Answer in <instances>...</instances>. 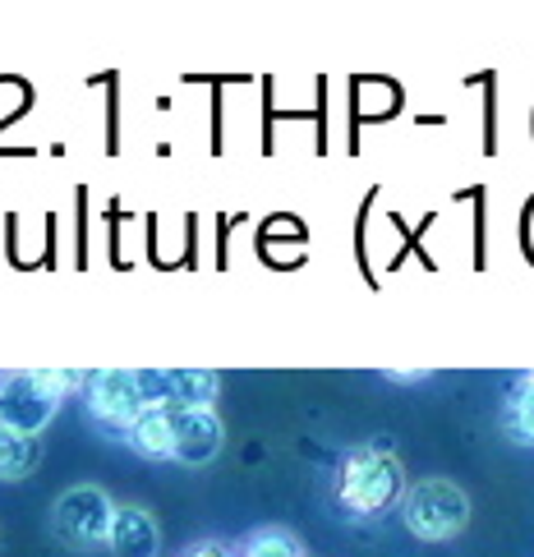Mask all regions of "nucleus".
Wrapping results in <instances>:
<instances>
[{
    "instance_id": "obj_1",
    "label": "nucleus",
    "mask_w": 534,
    "mask_h": 557,
    "mask_svg": "<svg viewBox=\"0 0 534 557\" xmlns=\"http://www.w3.org/2000/svg\"><path fill=\"white\" fill-rule=\"evenodd\" d=\"M88 387V373L78 369H18L0 377V429L42 433L70 392Z\"/></svg>"
},
{
    "instance_id": "obj_2",
    "label": "nucleus",
    "mask_w": 534,
    "mask_h": 557,
    "mask_svg": "<svg viewBox=\"0 0 534 557\" xmlns=\"http://www.w3.org/2000/svg\"><path fill=\"white\" fill-rule=\"evenodd\" d=\"M336 497L355 516H383L406 497V470L387 443L355 447L336 470Z\"/></svg>"
},
{
    "instance_id": "obj_3",
    "label": "nucleus",
    "mask_w": 534,
    "mask_h": 557,
    "mask_svg": "<svg viewBox=\"0 0 534 557\" xmlns=\"http://www.w3.org/2000/svg\"><path fill=\"white\" fill-rule=\"evenodd\" d=\"M401 521L414 540H429V544L457 540L470 525V497L451 480H420L401 497Z\"/></svg>"
},
{
    "instance_id": "obj_4",
    "label": "nucleus",
    "mask_w": 534,
    "mask_h": 557,
    "mask_svg": "<svg viewBox=\"0 0 534 557\" xmlns=\"http://www.w3.org/2000/svg\"><path fill=\"white\" fill-rule=\"evenodd\" d=\"M111 521H115V503L97 484L65 488L61 497H55V507H51L55 540L78 548V553L107 548L111 544Z\"/></svg>"
},
{
    "instance_id": "obj_5",
    "label": "nucleus",
    "mask_w": 534,
    "mask_h": 557,
    "mask_svg": "<svg viewBox=\"0 0 534 557\" xmlns=\"http://www.w3.org/2000/svg\"><path fill=\"white\" fill-rule=\"evenodd\" d=\"M88 410L97 424L107 429H121L129 433L144 414L152 410L148 396H144V383H138V369H102V373H88Z\"/></svg>"
},
{
    "instance_id": "obj_6",
    "label": "nucleus",
    "mask_w": 534,
    "mask_h": 557,
    "mask_svg": "<svg viewBox=\"0 0 534 557\" xmlns=\"http://www.w3.org/2000/svg\"><path fill=\"white\" fill-rule=\"evenodd\" d=\"M226 443V429L216 420V410H181L175 406V451L171 461L181 466H208Z\"/></svg>"
},
{
    "instance_id": "obj_7",
    "label": "nucleus",
    "mask_w": 534,
    "mask_h": 557,
    "mask_svg": "<svg viewBox=\"0 0 534 557\" xmlns=\"http://www.w3.org/2000/svg\"><path fill=\"white\" fill-rule=\"evenodd\" d=\"M115 557H157L162 553V530L144 507H115L111 521V544Z\"/></svg>"
},
{
    "instance_id": "obj_8",
    "label": "nucleus",
    "mask_w": 534,
    "mask_h": 557,
    "mask_svg": "<svg viewBox=\"0 0 534 557\" xmlns=\"http://www.w3.org/2000/svg\"><path fill=\"white\" fill-rule=\"evenodd\" d=\"M125 443L138 456H148V461H171V451H175V406L148 410L144 420L125 433Z\"/></svg>"
},
{
    "instance_id": "obj_9",
    "label": "nucleus",
    "mask_w": 534,
    "mask_h": 557,
    "mask_svg": "<svg viewBox=\"0 0 534 557\" xmlns=\"http://www.w3.org/2000/svg\"><path fill=\"white\" fill-rule=\"evenodd\" d=\"M216 392H222V377L208 373V369H166V406L212 410Z\"/></svg>"
},
{
    "instance_id": "obj_10",
    "label": "nucleus",
    "mask_w": 534,
    "mask_h": 557,
    "mask_svg": "<svg viewBox=\"0 0 534 557\" xmlns=\"http://www.w3.org/2000/svg\"><path fill=\"white\" fill-rule=\"evenodd\" d=\"M37 461H42V437L0 429V480L5 484L28 480V474L37 470Z\"/></svg>"
},
{
    "instance_id": "obj_11",
    "label": "nucleus",
    "mask_w": 534,
    "mask_h": 557,
    "mask_svg": "<svg viewBox=\"0 0 534 557\" xmlns=\"http://www.w3.org/2000/svg\"><path fill=\"white\" fill-rule=\"evenodd\" d=\"M502 424H507V433L517 437L521 447H534V377H530V373L521 377V387L507 396Z\"/></svg>"
},
{
    "instance_id": "obj_12",
    "label": "nucleus",
    "mask_w": 534,
    "mask_h": 557,
    "mask_svg": "<svg viewBox=\"0 0 534 557\" xmlns=\"http://www.w3.org/2000/svg\"><path fill=\"white\" fill-rule=\"evenodd\" d=\"M235 557H309V553H305V544L295 540L290 530L268 525V530H253L249 540L235 548Z\"/></svg>"
},
{
    "instance_id": "obj_13",
    "label": "nucleus",
    "mask_w": 534,
    "mask_h": 557,
    "mask_svg": "<svg viewBox=\"0 0 534 557\" xmlns=\"http://www.w3.org/2000/svg\"><path fill=\"white\" fill-rule=\"evenodd\" d=\"M185 557H235L231 548H222V544H199L194 553H185Z\"/></svg>"
},
{
    "instance_id": "obj_14",
    "label": "nucleus",
    "mask_w": 534,
    "mask_h": 557,
    "mask_svg": "<svg viewBox=\"0 0 534 557\" xmlns=\"http://www.w3.org/2000/svg\"><path fill=\"white\" fill-rule=\"evenodd\" d=\"M383 377H387V383H424L429 373H424V369H414V373H383Z\"/></svg>"
},
{
    "instance_id": "obj_15",
    "label": "nucleus",
    "mask_w": 534,
    "mask_h": 557,
    "mask_svg": "<svg viewBox=\"0 0 534 557\" xmlns=\"http://www.w3.org/2000/svg\"><path fill=\"white\" fill-rule=\"evenodd\" d=\"M530 377H534V373H530Z\"/></svg>"
}]
</instances>
